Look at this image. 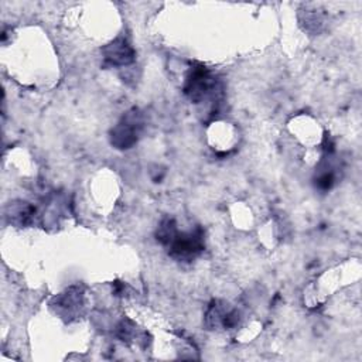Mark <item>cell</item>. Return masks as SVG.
Wrapping results in <instances>:
<instances>
[{
	"mask_svg": "<svg viewBox=\"0 0 362 362\" xmlns=\"http://www.w3.org/2000/svg\"><path fill=\"white\" fill-rule=\"evenodd\" d=\"M141 127H143L141 113L137 109L129 110L110 132L112 146L120 150H127L133 147L137 143Z\"/></svg>",
	"mask_w": 362,
	"mask_h": 362,
	"instance_id": "1",
	"label": "cell"
},
{
	"mask_svg": "<svg viewBox=\"0 0 362 362\" xmlns=\"http://www.w3.org/2000/svg\"><path fill=\"white\" fill-rule=\"evenodd\" d=\"M215 88L216 81L212 72L204 65H197L191 68L187 76L184 92L194 103H199L211 96L215 92Z\"/></svg>",
	"mask_w": 362,
	"mask_h": 362,
	"instance_id": "2",
	"label": "cell"
},
{
	"mask_svg": "<svg viewBox=\"0 0 362 362\" xmlns=\"http://www.w3.org/2000/svg\"><path fill=\"white\" fill-rule=\"evenodd\" d=\"M165 246H168V253L177 260H192L204 250V238L199 229L188 233L177 230Z\"/></svg>",
	"mask_w": 362,
	"mask_h": 362,
	"instance_id": "3",
	"label": "cell"
},
{
	"mask_svg": "<svg viewBox=\"0 0 362 362\" xmlns=\"http://www.w3.org/2000/svg\"><path fill=\"white\" fill-rule=\"evenodd\" d=\"M103 58L110 66H123L133 62L134 51L124 38H117L103 48Z\"/></svg>",
	"mask_w": 362,
	"mask_h": 362,
	"instance_id": "4",
	"label": "cell"
}]
</instances>
